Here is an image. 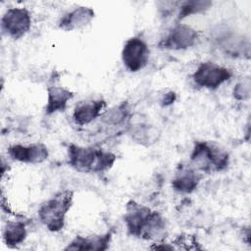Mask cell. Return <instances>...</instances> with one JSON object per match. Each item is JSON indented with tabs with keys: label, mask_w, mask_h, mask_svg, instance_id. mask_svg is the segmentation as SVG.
<instances>
[{
	"label": "cell",
	"mask_w": 251,
	"mask_h": 251,
	"mask_svg": "<svg viewBox=\"0 0 251 251\" xmlns=\"http://www.w3.org/2000/svg\"><path fill=\"white\" fill-rule=\"evenodd\" d=\"M124 222L127 233L136 238L158 243L167 234V222L162 214L134 200L126 203Z\"/></svg>",
	"instance_id": "6da1fadb"
},
{
	"label": "cell",
	"mask_w": 251,
	"mask_h": 251,
	"mask_svg": "<svg viewBox=\"0 0 251 251\" xmlns=\"http://www.w3.org/2000/svg\"><path fill=\"white\" fill-rule=\"evenodd\" d=\"M68 163L75 171L84 174H99L110 170L117 156L102 148L70 144L67 149Z\"/></svg>",
	"instance_id": "7a4b0ae2"
},
{
	"label": "cell",
	"mask_w": 251,
	"mask_h": 251,
	"mask_svg": "<svg viewBox=\"0 0 251 251\" xmlns=\"http://www.w3.org/2000/svg\"><path fill=\"white\" fill-rule=\"evenodd\" d=\"M188 163L202 174L221 173L228 168L230 158L227 151L220 145L201 140L195 141Z\"/></svg>",
	"instance_id": "3957f363"
},
{
	"label": "cell",
	"mask_w": 251,
	"mask_h": 251,
	"mask_svg": "<svg viewBox=\"0 0 251 251\" xmlns=\"http://www.w3.org/2000/svg\"><path fill=\"white\" fill-rule=\"evenodd\" d=\"M74 192L63 189L43 202L38 209L40 223L51 232L61 231L66 225V217L73 206Z\"/></svg>",
	"instance_id": "277c9868"
},
{
	"label": "cell",
	"mask_w": 251,
	"mask_h": 251,
	"mask_svg": "<svg viewBox=\"0 0 251 251\" xmlns=\"http://www.w3.org/2000/svg\"><path fill=\"white\" fill-rule=\"evenodd\" d=\"M232 76V71L214 62H202L191 77L195 85L208 90H216Z\"/></svg>",
	"instance_id": "5b68a950"
},
{
	"label": "cell",
	"mask_w": 251,
	"mask_h": 251,
	"mask_svg": "<svg viewBox=\"0 0 251 251\" xmlns=\"http://www.w3.org/2000/svg\"><path fill=\"white\" fill-rule=\"evenodd\" d=\"M199 40V32L189 25L177 23L173 25L158 42L164 50L180 51L194 46Z\"/></svg>",
	"instance_id": "8992f818"
},
{
	"label": "cell",
	"mask_w": 251,
	"mask_h": 251,
	"mask_svg": "<svg viewBox=\"0 0 251 251\" xmlns=\"http://www.w3.org/2000/svg\"><path fill=\"white\" fill-rule=\"evenodd\" d=\"M31 24V14L24 7L9 8L1 18L2 32L14 40L24 37L29 31Z\"/></svg>",
	"instance_id": "52a82bcc"
},
{
	"label": "cell",
	"mask_w": 251,
	"mask_h": 251,
	"mask_svg": "<svg viewBox=\"0 0 251 251\" xmlns=\"http://www.w3.org/2000/svg\"><path fill=\"white\" fill-rule=\"evenodd\" d=\"M121 57L125 68L128 72L137 73L147 66L150 49L144 39L139 36H132L126 40Z\"/></svg>",
	"instance_id": "ba28073f"
},
{
	"label": "cell",
	"mask_w": 251,
	"mask_h": 251,
	"mask_svg": "<svg viewBox=\"0 0 251 251\" xmlns=\"http://www.w3.org/2000/svg\"><path fill=\"white\" fill-rule=\"evenodd\" d=\"M8 156L16 162L37 165L45 162L49 157L48 147L42 142L30 144H13L7 149Z\"/></svg>",
	"instance_id": "9c48e42d"
},
{
	"label": "cell",
	"mask_w": 251,
	"mask_h": 251,
	"mask_svg": "<svg viewBox=\"0 0 251 251\" xmlns=\"http://www.w3.org/2000/svg\"><path fill=\"white\" fill-rule=\"evenodd\" d=\"M202 179V173L194 169L189 163L179 164L172 179V187L175 191L189 194L195 191Z\"/></svg>",
	"instance_id": "30bf717a"
},
{
	"label": "cell",
	"mask_w": 251,
	"mask_h": 251,
	"mask_svg": "<svg viewBox=\"0 0 251 251\" xmlns=\"http://www.w3.org/2000/svg\"><path fill=\"white\" fill-rule=\"evenodd\" d=\"M107 109V103L102 98L86 99L78 102L73 111V121L76 126H84L100 118Z\"/></svg>",
	"instance_id": "8fae6325"
},
{
	"label": "cell",
	"mask_w": 251,
	"mask_h": 251,
	"mask_svg": "<svg viewBox=\"0 0 251 251\" xmlns=\"http://www.w3.org/2000/svg\"><path fill=\"white\" fill-rule=\"evenodd\" d=\"M94 18L95 12L93 9L85 6H79L64 14L59 20L58 26L66 31L76 30L88 25Z\"/></svg>",
	"instance_id": "7c38bea8"
},
{
	"label": "cell",
	"mask_w": 251,
	"mask_h": 251,
	"mask_svg": "<svg viewBox=\"0 0 251 251\" xmlns=\"http://www.w3.org/2000/svg\"><path fill=\"white\" fill-rule=\"evenodd\" d=\"M112 240V232L107 231L99 234L76 235L64 248L65 250H91L103 251L107 250Z\"/></svg>",
	"instance_id": "4fadbf2b"
},
{
	"label": "cell",
	"mask_w": 251,
	"mask_h": 251,
	"mask_svg": "<svg viewBox=\"0 0 251 251\" xmlns=\"http://www.w3.org/2000/svg\"><path fill=\"white\" fill-rule=\"evenodd\" d=\"M74 92L60 85H50L47 88V102L44 108L45 114L51 116L53 114L64 112L70 100L74 98Z\"/></svg>",
	"instance_id": "5bb4252c"
},
{
	"label": "cell",
	"mask_w": 251,
	"mask_h": 251,
	"mask_svg": "<svg viewBox=\"0 0 251 251\" xmlns=\"http://www.w3.org/2000/svg\"><path fill=\"white\" fill-rule=\"evenodd\" d=\"M221 49L233 58H249L250 44L249 40H244L242 36L226 32L217 38Z\"/></svg>",
	"instance_id": "9a60e30c"
},
{
	"label": "cell",
	"mask_w": 251,
	"mask_h": 251,
	"mask_svg": "<svg viewBox=\"0 0 251 251\" xmlns=\"http://www.w3.org/2000/svg\"><path fill=\"white\" fill-rule=\"evenodd\" d=\"M3 241L10 248L22 244L27 236L26 225L22 221H8L2 232Z\"/></svg>",
	"instance_id": "2e32d148"
},
{
	"label": "cell",
	"mask_w": 251,
	"mask_h": 251,
	"mask_svg": "<svg viewBox=\"0 0 251 251\" xmlns=\"http://www.w3.org/2000/svg\"><path fill=\"white\" fill-rule=\"evenodd\" d=\"M102 123L108 126H123L128 124L130 108L126 102H122L106 111L100 117Z\"/></svg>",
	"instance_id": "e0dca14e"
},
{
	"label": "cell",
	"mask_w": 251,
	"mask_h": 251,
	"mask_svg": "<svg viewBox=\"0 0 251 251\" xmlns=\"http://www.w3.org/2000/svg\"><path fill=\"white\" fill-rule=\"evenodd\" d=\"M131 138L142 145H151L158 140L159 131L150 125H137L128 130Z\"/></svg>",
	"instance_id": "ac0fdd59"
},
{
	"label": "cell",
	"mask_w": 251,
	"mask_h": 251,
	"mask_svg": "<svg viewBox=\"0 0 251 251\" xmlns=\"http://www.w3.org/2000/svg\"><path fill=\"white\" fill-rule=\"evenodd\" d=\"M177 20L181 21L191 15H196L205 12L212 6V2L208 0H189L178 3Z\"/></svg>",
	"instance_id": "d6986e66"
},
{
	"label": "cell",
	"mask_w": 251,
	"mask_h": 251,
	"mask_svg": "<svg viewBox=\"0 0 251 251\" xmlns=\"http://www.w3.org/2000/svg\"><path fill=\"white\" fill-rule=\"evenodd\" d=\"M232 95L235 100L246 101L250 98L251 95V80L250 77H244L238 81L232 90Z\"/></svg>",
	"instance_id": "ffe728a7"
},
{
	"label": "cell",
	"mask_w": 251,
	"mask_h": 251,
	"mask_svg": "<svg viewBox=\"0 0 251 251\" xmlns=\"http://www.w3.org/2000/svg\"><path fill=\"white\" fill-rule=\"evenodd\" d=\"M175 100H176V94L174 92H170V93H167L163 97L162 102H163V105L168 106V105H171L172 103H174Z\"/></svg>",
	"instance_id": "44dd1931"
}]
</instances>
